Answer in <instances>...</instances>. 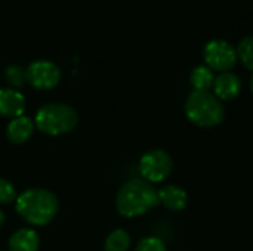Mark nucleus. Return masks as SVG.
<instances>
[{"label":"nucleus","mask_w":253,"mask_h":251,"mask_svg":"<svg viewBox=\"0 0 253 251\" xmlns=\"http://www.w3.org/2000/svg\"><path fill=\"white\" fill-rule=\"evenodd\" d=\"M159 204L157 191L144 179H130L116 197V209L123 217H138Z\"/></svg>","instance_id":"f257e3e1"},{"label":"nucleus","mask_w":253,"mask_h":251,"mask_svg":"<svg viewBox=\"0 0 253 251\" xmlns=\"http://www.w3.org/2000/svg\"><path fill=\"white\" fill-rule=\"evenodd\" d=\"M18 215L33 226H44L56 216L59 203L58 198L47 189L33 188L18 195L16 201Z\"/></svg>","instance_id":"f03ea898"},{"label":"nucleus","mask_w":253,"mask_h":251,"mask_svg":"<svg viewBox=\"0 0 253 251\" xmlns=\"http://www.w3.org/2000/svg\"><path fill=\"white\" fill-rule=\"evenodd\" d=\"M184 109L187 118L193 124L205 129L221 124L225 117L222 102L211 92L193 90L185 101Z\"/></svg>","instance_id":"7ed1b4c3"},{"label":"nucleus","mask_w":253,"mask_h":251,"mask_svg":"<svg viewBox=\"0 0 253 251\" xmlns=\"http://www.w3.org/2000/svg\"><path fill=\"white\" fill-rule=\"evenodd\" d=\"M77 121V112L70 105L59 102L44 104L36 114V127L49 136H59L71 132Z\"/></svg>","instance_id":"20e7f679"},{"label":"nucleus","mask_w":253,"mask_h":251,"mask_svg":"<svg viewBox=\"0 0 253 251\" xmlns=\"http://www.w3.org/2000/svg\"><path fill=\"white\" fill-rule=\"evenodd\" d=\"M173 161L163 149L147 151L139 160V173L144 180L150 183L163 182L172 173Z\"/></svg>","instance_id":"39448f33"},{"label":"nucleus","mask_w":253,"mask_h":251,"mask_svg":"<svg viewBox=\"0 0 253 251\" xmlns=\"http://www.w3.org/2000/svg\"><path fill=\"white\" fill-rule=\"evenodd\" d=\"M206 65L212 71L227 72L237 62V50L225 40H211L203 50Z\"/></svg>","instance_id":"423d86ee"},{"label":"nucleus","mask_w":253,"mask_h":251,"mask_svg":"<svg viewBox=\"0 0 253 251\" xmlns=\"http://www.w3.org/2000/svg\"><path fill=\"white\" fill-rule=\"evenodd\" d=\"M25 78L31 87L39 90H49L59 83L61 70L52 61L39 59L25 68Z\"/></svg>","instance_id":"0eeeda50"},{"label":"nucleus","mask_w":253,"mask_h":251,"mask_svg":"<svg viewBox=\"0 0 253 251\" xmlns=\"http://www.w3.org/2000/svg\"><path fill=\"white\" fill-rule=\"evenodd\" d=\"M25 109L24 95L12 87L0 89V115L6 118L21 117Z\"/></svg>","instance_id":"6e6552de"},{"label":"nucleus","mask_w":253,"mask_h":251,"mask_svg":"<svg viewBox=\"0 0 253 251\" xmlns=\"http://www.w3.org/2000/svg\"><path fill=\"white\" fill-rule=\"evenodd\" d=\"M242 90V81L234 72H221L213 81V95L219 101H231L239 96Z\"/></svg>","instance_id":"1a4fd4ad"},{"label":"nucleus","mask_w":253,"mask_h":251,"mask_svg":"<svg viewBox=\"0 0 253 251\" xmlns=\"http://www.w3.org/2000/svg\"><path fill=\"white\" fill-rule=\"evenodd\" d=\"M159 195V204H162L165 209L170 212H181L187 207L188 203V195L185 189L176 185H168L157 191Z\"/></svg>","instance_id":"9d476101"},{"label":"nucleus","mask_w":253,"mask_h":251,"mask_svg":"<svg viewBox=\"0 0 253 251\" xmlns=\"http://www.w3.org/2000/svg\"><path fill=\"white\" fill-rule=\"evenodd\" d=\"M34 132V121L30 117L21 115L16 118H12L6 127V138L9 142L19 145L27 142Z\"/></svg>","instance_id":"9b49d317"},{"label":"nucleus","mask_w":253,"mask_h":251,"mask_svg":"<svg viewBox=\"0 0 253 251\" xmlns=\"http://www.w3.org/2000/svg\"><path fill=\"white\" fill-rule=\"evenodd\" d=\"M40 238L36 231L30 228L18 229L9 238V251H37Z\"/></svg>","instance_id":"f8f14e48"},{"label":"nucleus","mask_w":253,"mask_h":251,"mask_svg":"<svg viewBox=\"0 0 253 251\" xmlns=\"http://www.w3.org/2000/svg\"><path fill=\"white\" fill-rule=\"evenodd\" d=\"M190 81H191V86L194 87V90L209 92V89L213 87L215 74L208 65H200L193 70V72L190 75Z\"/></svg>","instance_id":"ddd939ff"},{"label":"nucleus","mask_w":253,"mask_h":251,"mask_svg":"<svg viewBox=\"0 0 253 251\" xmlns=\"http://www.w3.org/2000/svg\"><path fill=\"white\" fill-rule=\"evenodd\" d=\"M130 247V235L125 229H114L105 240V251H127Z\"/></svg>","instance_id":"4468645a"},{"label":"nucleus","mask_w":253,"mask_h":251,"mask_svg":"<svg viewBox=\"0 0 253 251\" xmlns=\"http://www.w3.org/2000/svg\"><path fill=\"white\" fill-rule=\"evenodd\" d=\"M236 50H237V59H240L248 70L253 71V36L242 38Z\"/></svg>","instance_id":"2eb2a0df"},{"label":"nucleus","mask_w":253,"mask_h":251,"mask_svg":"<svg viewBox=\"0 0 253 251\" xmlns=\"http://www.w3.org/2000/svg\"><path fill=\"white\" fill-rule=\"evenodd\" d=\"M4 75H6L7 83L12 86V89H13V87H15V89H19V87H22L24 83L27 81V78H25V70H24L21 65H9V67L6 68Z\"/></svg>","instance_id":"dca6fc26"},{"label":"nucleus","mask_w":253,"mask_h":251,"mask_svg":"<svg viewBox=\"0 0 253 251\" xmlns=\"http://www.w3.org/2000/svg\"><path fill=\"white\" fill-rule=\"evenodd\" d=\"M135 251H168V249H166L165 243L160 238H157V237H145L138 243Z\"/></svg>","instance_id":"f3484780"},{"label":"nucleus","mask_w":253,"mask_h":251,"mask_svg":"<svg viewBox=\"0 0 253 251\" xmlns=\"http://www.w3.org/2000/svg\"><path fill=\"white\" fill-rule=\"evenodd\" d=\"M16 198L15 186L9 180L0 178V204H10L16 201Z\"/></svg>","instance_id":"a211bd4d"},{"label":"nucleus","mask_w":253,"mask_h":251,"mask_svg":"<svg viewBox=\"0 0 253 251\" xmlns=\"http://www.w3.org/2000/svg\"><path fill=\"white\" fill-rule=\"evenodd\" d=\"M4 220H6V217H4V213H3V212L0 210V228H1L3 225H4Z\"/></svg>","instance_id":"6ab92c4d"},{"label":"nucleus","mask_w":253,"mask_h":251,"mask_svg":"<svg viewBox=\"0 0 253 251\" xmlns=\"http://www.w3.org/2000/svg\"><path fill=\"white\" fill-rule=\"evenodd\" d=\"M249 86H251V92H252V95H253V72H252V77H251V83H249Z\"/></svg>","instance_id":"aec40b11"}]
</instances>
